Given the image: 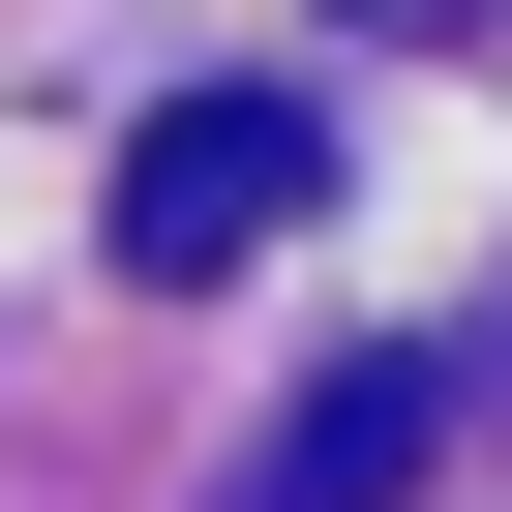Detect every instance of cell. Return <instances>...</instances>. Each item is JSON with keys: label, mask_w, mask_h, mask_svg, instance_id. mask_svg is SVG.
Wrapping results in <instances>:
<instances>
[{"label": "cell", "mask_w": 512, "mask_h": 512, "mask_svg": "<svg viewBox=\"0 0 512 512\" xmlns=\"http://www.w3.org/2000/svg\"><path fill=\"white\" fill-rule=\"evenodd\" d=\"M302 181H332L302 91H151V121H121V272H241Z\"/></svg>", "instance_id": "6da1fadb"}, {"label": "cell", "mask_w": 512, "mask_h": 512, "mask_svg": "<svg viewBox=\"0 0 512 512\" xmlns=\"http://www.w3.org/2000/svg\"><path fill=\"white\" fill-rule=\"evenodd\" d=\"M422 422H452V362H332L272 452H241V512H392V482H422Z\"/></svg>", "instance_id": "7a4b0ae2"}]
</instances>
